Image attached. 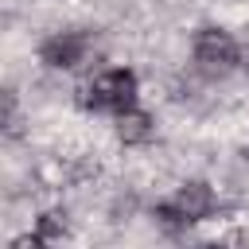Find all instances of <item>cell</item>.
I'll use <instances>...</instances> for the list:
<instances>
[{
	"label": "cell",
	"instance_id": "cell-6",
	"mask_svg": "<svg viewBox=\"0 0 249 249\" xmlns=\"http://www.w3.org/2000/svg\"><path fill=\"white\" fill-rule=\"evenodd\" d=\"M39 237H43V241H58V237H66V222H62V214H43V222H39Z\"/></svg>",
	"mask_w": 249,
	"mask_h": 249
},
{
	"label": "cell",
	"instance_id": "cell-4",
	"mask_svg": "<svg viewBox=\"0 0 249 249\" xmlns=\"http://www.w3.org/2000/svg\"><path fill=\"white\" fill-rule=\"evenodd\" d=\"M171 206L183 214V222H202V218L214 210V195H210V187H206V183L191 179V183H183V187H179V195H175V202H171Z\"/></svg>",
	"mask_w": 249,
	"mask_h": 249
},
{
	"label": "cell",
	"instance_id": "cell-1",
	"mask_svg": "<svg viewBox=\"0 0 249 249\" xmlns=\"http://www.w3.org/2000/svg\"><path fill=\"white\" fill-rule=\"evenodd\" d=\"M237 62V43L218 31V27H202L195 35V66L202 78H226Z\"/></svg>",
	"mask_w": 249,
	"mask_h": 249
},
{
	"label": "cell",
	"instance_id": "cell-8",
	"mask_svg": "<svg viewBox=\"0 0 249 249\" xmlns=\"http://www.w3.org/2000/svg\"><path fill=\"white\" fill-rule=\"evenodd\" d=\"M241 66L249 70V31H245V47H241Z\"/></svg>",
	"mask_w": 249,
	"mask_h": 249
},
{
	"label": "cell",
	"instance_id": "cell-3",
	"mask_svg": "<svg viewBox=\"0 0 249 249\" xmlns=\"http://www.w3.org/2000/svg\"><path fill=\"white\" fill-rule=\"evenodd\" d=\"M89 51H93V39L86 31H66V35H54V39L43 43V62L58 66V70H70V66L89 62Z\"/></svg>",
	"mask_w": 249,
	"mask_h": 249
},
{
	"label": "cell",
	"instance_id": "cell-5",
	"mask_svg": "<svg viewBox=\"0 0 249 249\" xmlns=\"http://www.w3.org/2000/svg\"><path fill=\"white\" fill-rule=\"evenodd\" d=\"M117 136L124 144H148L152 140V117L140 109H121L117 117Z\"/></svg>",
	"mask_w": 249,
	"mask_h": 249
},
{
	"label": "cell",
	"instance_id": "cell-2",
	"mask_svg": "<svg viewBox=\"0 0 249 249\" xmlns=\"http://www.w3.org/2000/svg\"><path fill=\"white\" fill-rule=\"evenodd\" d=\"M136 97V78L128 70H105L89 89H82V105H93V109H128Z\"/></svg>",
	"mask_w": 249,
	"mask_h": 249
},
{
	"label": "cell",
	"instance_id": "cell-7",
	"mask_svg": "<svg viewBox=\"0 0 249 249\" xmlns=\"http://www.w3.org/2000/svg\"><path fill=\"white\" fill-rule=\"evenodd\" d=\"M43 237H16V249H35Z\"/></svg>",
	"mask_w": 249,
	"mask_h": 249
}]
</instances>
